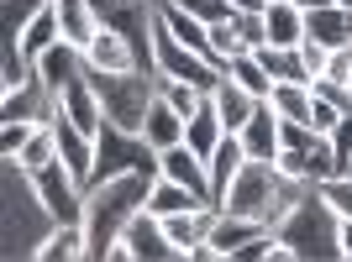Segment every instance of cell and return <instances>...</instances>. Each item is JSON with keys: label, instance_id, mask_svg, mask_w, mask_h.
<instances>
[{"label": "cell", "instance_id": "6da1fadb", "mask_svg": "<svg viewBox=\"0 0 352 262\" xmlns=\"http://www.w3.org/2000/svg\"><path fill=\"white\" fill-rule=\"evenodd\" d=\"M147 189H153L147 174H121V178H105V184H89V194H85L89 257H111V247L126 231V220L147 204Z\"/></svg>", "mask_w": 352, "mask_h": 262}, {"label": "cell", "instance_id": "7a4b0ae2", "mask_svg": "<svg viewBox=\"0 0 352 262\" xmlns=\"http://www.w3.org/2000/svg\"><path fill=\"white\" fill-rule=\"evenodd\" d=\"M337 226H342V215L326 204V194L316 189V184H305L300 200L274 220V236L294 252V262H331V257H342Z\"/></svg>", "mask_w": 352, "mask_h": 262}, {"label": "cell", "instance_id": "3957f363", "mask_svg": "<svg viewBox=\"0 0 352 262\" xmlns=\"http://www.w3.org/2000/svg\"><path fill=\"white\" fill-rule=\"evenodd\" d=\"M300 189H305V184L284 178L274 163L248 158V163H242V174L232 178L226 200H221V210H232V215H252V220H268V226H274V220L300 200Z\"/></svg>", "mask_w": 352, "mask_h": 262}, {"label": "cell", "instance_id": "277c9868", "mask_svg": "<svg viewBox=\"0 0 352 262\" xmlns=\"http://www.w3.org/2000/svg\"><path fill=\"white\" fill-rule=\"evenodd\" d=\"M85 79L100 89L105 121L142 136L147 105H153V95H158V73H147V69H132V73H89V69H85Z\"/></svg>", "mask_w": 352, "mask_h": 262}, {"label": "cell", "instance_id": "5b68a950", "mask_svg": "<svg viewBox=\"0 0 352 262\" xmlns=\"http://www.w3.org/2000/svg\"><path fill=\"white\" fill-rule=\"evenodd\" d=\"M153 73H158V79H184V84L206 89V95L221 84V79H226V69H221V63L200 58L195 47H184L174 32L163 27V16L153 21Z\"/></svg>", "mask_w": 352, "mask_h": 262}, {"label": "cell", "instance_id": "8992f818", "mask_svg": "<svg viewBox=\"0 0 352 262\" xmlns=\"http://www.w3.org/2000/svg\"><path fill=\"white\" fill-rule=\"evenodd\" d=\"M32 200L47 210V220L53 226H63V220H85V189H79V178L69 174V163H47V168H37V174L27 178Z\"/></svg>", "mask_w": 352, "mask_h": 262}, {"label": "cell", "instance_id": "52a82bcc", "mask_svg": "<svg viewBox=\"0 0 352 262\" xmlns=\"http://www.w3.org/2000/svg\"><path fill=\"white\" fill-rule=\"evenodd\" d=\"M121 241L132 247V262H174L179 247L168 241V231H163V220L153 215V210H137L132 220H126V231H121Z\"/></svg>", "mask_w": 352, "mask_h": 262}, {"label": "cell", "instance_id": "ba28073f", "mask_svg": "<svg viewBox=\"0 0 352 262\" xmlns=\"http://www.w3.org/2000/svg\"><path fill=\"white\" fill-rule=\"evenodd\" d=\"M158 174L174 178V184H184L195 200L210 204V168H206V158H200L190 142H179V147H168V152H158Z\"/></svg>", "mask_w": 352, "mask_h": 262}, {"label": "cell", "instance_id": "9c48e42d", "mask_svg": "<svg viewBox=\"0 0 352 262\" xmlns=\"http://www.w3.org/2000/svg\"><path fill=\"white\" fill-rule=\"evenodd\" d=\"M85 69L89 73H132L142 69V58H137V47L121 37V32H111L100 21V32H95V43L85 47Z\"/></svg>", "mask_w": 352, "mask_h": 262}, {"label": "cell", "instance_id": "30bf717a", "mask_svg": "<svg viewBox=\"0 0 352 262\" xmlns=\"http://www.w3.org/2000/svg\"><path fill=\"white\" fill-rule=\"evenodd\" d=\"M53 116H69L79 131L89 136H100L105 126V105H100V89L89 84V79H74L69 89H58V105H53Z\"/></svg>", "mask_w": 352, "mask_h": 262}, {"label": "cell", "instance_id": "8fae6325", "mask_svg": "<svg viewBox=\"0 0 352 262\" xmlns=\"http://www.w3.org/2000/svg\"><path fill=\"white\" fill-rule=\"evenodd\" d=\"M263 231H274L268 220H252V215H232V210H216V226H210L206 241L221 252V262H232L236 252L252 241V236H263Z\"/></svg>", "mask_w": 352, "mask_h": 262}, {"label": "cell", "instance_id": "7c38bea8", "mask_svg": "<svg viewBox=\"0 0 352 262\" xmlns=\"http://www.w3.org/2000/svg\"><path fill=\"white\" fill-rule=\"evenodd\" d=\"M210 226H216V204H195V210L163 215V231H168V241L179 247V257H184V262H190V252L210 236Z\"/></svg>", "mask_w": 352, "mask_h": 262}, {"label": "cell", "instance_id": "4fadbf2b", "mask_svg": "<svg viewBox=\"0 0 352 262\" xmlns=\"http://www.w3.org/2000/svg\"><path fill=\"white\" fill-rule=\"evenodd\" d=\"M242 163H248V147H242L236 131H226L221 147L206 158V168H210V204H216V210H221V200H226V189H232V178L242 174Z\"/></svg>", "mask_w": 352, "mask_h": 262}, {"label": "cell", "instance_id": "5bb4252c", "mask_svg": "<svg viewBox=\"0 0 352 262\" xmlns=\"http://www.w3.org/2000/svg\"><path fill=\"white\" fill-rule=\"evenodd\" d=\"M32 257H43V262H79V257H89L85 220H63V226H53V231L32 247Z\"/></svg>", "mask_w": 352, "mask_h": 262}, {"label": "cell", "instance_id": "9a60e30c", "mask_svg": "<svg viewBox=\"0 0 352 262\" xmlns=\"http://www.w3.org/2000/svg\"><path fill=\"white\" fill-rule=\"evenodd\" d=\"M210 105H216V116H221V126H226V131H242V126L252 121V110H258L263 100H258L252 89H242L232 73H226V79L210 89Z\"/></svg>", "mask_w": 352, "mask_h": 262}, {"label": "cell", "instance_id": "2e32d148", "mask_svg": "<svg viewBox=\"0 0 352 262\" xmlns=\"http://www.w3.org/2000/svg\"><path fill=\"white\" fill-rule=\"evenodd\" d=\"M37 79H43L53 95H58V89H69L74 79H85V53H79L74 43H53L43 58H37Z\"/></svg>", "mask_w": 352, "mask_h": 262}, {"label": "cell", "instance_id": "e0dca14e", "mask_svg": "<svg viewBox=\"0 0 352 262\" xmlns=\"http://www.w3.org/2000/svg\"><path fill=\"white\" fill-rule=\"evenodd\" d=\"M236 136H242V147H248V158L274 163V158H279V110L263 100L258 110H252V121L236 131Z\"/></svg>", "mask_w": 352, "mask_h": 262}, {"label": "cell", "instance_id": "ac0fdd59", "mask_svg": "<svg viewBox=\"0 0 352 262\" xmlns=\"http://www.w3.org/2000/svg\"><path fill=\"white\" fill-rule=\"evenodd\" d=\"M53 11H58V27H63V43H74L85 53L95 43V32H100V11H95V0H53Z\"/></svg>", "mask_w": 352, "mask_h": 262}, {"label": "cell", "instance_id": "d6986e66", "mask_svg": "<svg viewBox=\"0 0 352 262\" xmlns=\"http://www.w3.org/2000/svg\"><path fill=\"white\" fill-rule=\"evenodd\" d=\"M263 43L274 47H300L305 43V11L294 0H274L263 11Z\"/></svg>", "mask_w": 352, "mask_h": 262}, {"label": "cell", "instance_id": "ffe728a7", "mask_svg": "<svg viewBox=\"0 0 352 262\" xmlns=\"http://www.w3.org/2000/svg\"><path fill=\"white\" fill-rule=\"evenodd\" d=\"M47 163H58V126H53V121H37L27 147H21V158H11V174L32 178L37 168H47Z\"/></svg>", "mask_w": 352, "mask_h": 262}, {"label": "cell", "instance_id": "44dd1931", "mask_svg": "<svg viewBox=\"0 0 352 262\" xmlns=\"http://www.w3.org/2000/svg\"><path fill=\"white\" fill-rule=\"evenodd\" d=\"M142 136L158 147V152H168V147L184 142V116H179L174 105L163 100V95H153V105H147V121H142Z\"/></svg>", "mask_w": 352, "mask_h": 262}, {"label": "cell", "instance_id": "7402d4cb", "mask_svg": "<svg viewBox=\"0 0 352 262\" xmlns=\"http://www.w3.org/2000/svg\"><path fill=\"white\" fill-rule=\"evenodd\" d=\"M16 43H21V53L32 58V69H37V58H43L53 43H63V27H58V11H53V0H47L43 11L32 16L27 27H21V37H16Z\"/></svg>", "mask_w": 352, "mask_h": 262}, {"label": "cell", "instance_id": "603a6c76", "mask_svg": "<svg viewBox=\"0 0 352 262\" xmlns=\"http://www.w3.org/2000/svg\"><path fill=\"white\" fill-rule=\"evenodd\" d=\"M252 53H258V63L268 69V79H274V84H310L300 47H274V43H263V47H252Z\"/></svg>", "mask_w": 352, "mask_h": 262}, {"label": "cell", "instance_id": "cb8c5ba5", "mask_svg": "<svg viewBox=\"0 0 352 262\" xmlns=\"http://www.w3.org/2000/svg\"><path fill=\"white\" fill-rule=\"evenodd\" d=\"M221 136H226V126H221V116H216V105H210V100L200 105L190 121H184V142H190L200 158H210V152H216Z\"/></svg>", "mask_w": 352, "mask_h": 262}, {"label": "cell", "instance_id": "d4e9b609", "mask_svg": "<svg viewBox=\"0 0 352 262\" xmlns=\"http://www.w3.org/2000/svg\"><path fill=\"white\" fill-rule=\"evenodd\" d=\"M195 204H206V200H195L190 189H184V184H174V178H153V189H147V210H153V215H179V210H195Z\"/></svg>", "mask_w": 352, "mask_h": 262}, {"label": "cell", "instance_id": "484cf974", "mask_svg": "<svg viewBox=\"0 0 352 262\" xmlns=\"http://www.w3.org/2000/svg\"><path fill=\"white\" fill-rule=\"evenodd\" d=\"M268 105L279 110V121H305V126H310V110H316V95H310V84H274Z\"/></svg>", "mask_w": 352, "mask_h": 262}, {"label": "cell", "instance_id": "4316f807", "mask_svg": "<svg viewBox=\"0 0 352 262\" xmlns=\"http://www.w3.org/2000/svg\"><path fill=\"white\" fill-rule=\"evenodd\" d=\"M226 73H232L242 89H252L258 100H268V95H274V79H268V69L258 63V53H242V58H232V63H226Z\"/></svg>", "mask_w": 352, "mask_h": 262}, {"label": "cell", "instance_id": "83f0119b", "mask_svg": "<svg viewBox=\"0 0 352 262\" xmlns=\"http://www.w3.org/2000/svg\"><path fill=\"white\" fill-rule=\"evenodd\" d=\"M210 53H216V63L226 69L232 58H242V53H252V47H248V37L236 32V21H216V27H210Z\"/></svg>", "mask_w": 352, "mask_h": 262}, {"label": "cell", "instance_id": "f1b7e54d", "mask_svg": "<svg viewBox=\"0 0 352 262\" xmlns=\"http://www.w3.org/2000/svg\"><path fill=\"white\" fill-rule=\"evenodd\" d=\"M158 95H163V100H168V105H174V110H179V116H184V121H190L195 110H200V105L210 100L206 89L184 84V79H158Z\"/></svg>", "mask_w": 352, "mask_h": 262}, {"label": "cell", "instance_id": "f546056e", "mask_svg": "<svg viewBox=\"0 0 352 262\" xmlns=\"http://www.w3.org/2000/svg\"><path fill=\"white\" fill-rule=\"evenodd\" d=\"M47 0H0V21H6V37H21V27H27L32 16L43 11Z\"/></svg>", "mask_w": 352, "mask_h": 262}, {"label": "cell", "instance_id": "4dcf8cb0", "mask_svg": "<svg viewBox=\"0 0 352 262\" xmlns=\"http://www.w3.org/2000/svg\"><path fill=\"white\" fill-rule=\"evenodd\" d=\"M184 11L195 16V21H206V27H216V21H232V0H179Z\"/></svg>", "mask_w": 352, "mask_h": 262}, {"label": "cell", "instance_id": "1f68e13d", "mask_svg": "<svg viewBox=\"0 0 352 262\" xmlns=\"http://www.w3.org/2000/svg\"><path fill=\"white\" fill-rule=\"evenodd\" d=\"M32 126H37V121H6V126H0V158H6V163L21 158V147H27Z\"/></svg>", "mask_w": 352, "mask_h": 262}, {"label": "cell", "instance_id": "d6a6232c", "mask_svg": "<svg viewBox=\"0 0 352 262\" xmlns=\"http://www.w3.org/2000/svg\"><path fill=\"white\" fill-rule=\"evenodd\" d=\"M300 58H305V73H310V84H316V79H326L331 47H326V43H316V37H305V43H300Z\"/></svg>", "mask_w": 352, "mask_h": 262}, {"label": "cell", "instance_id": "836d02e7", "mask_svg": "<svg viewBox=\"0 0 352 262\" xmlns=\"http://www.w3.org/2000/svg\"><path fill=\"white\" fill-rule=\"evenodd\" d=\"M310 95H316V89H310ZM337 121H342V105H331L326 95H316V110H310V131L331 136V131H337Z\"/></svg>", "mask_w": 352, "mask_h": 262}, {"label": "cell", "instance_id": "e575fe53", "mask_svg": "<svg viewBox=\"0 0 352 262\" xmlns=\"http://www.w3.org/2000/svg\"><path fill=\"white\" fill-rule=\"evenodd\" d=\"M326 79H331V84H342V89H352V47H331Z\"/></svg>", "mask_w": 352, "mask_h": 262}, {"label": "cell", "instance_id": "d590c367", "mask_svg": "<svg viewBox=\"0 0 352 262\" xmlns=\"http://www.w3.org/2000/svg\"><path fill=\"white\" fill-rule=\"evenodd\" d=\"M232 21H236V32L248 37V47H263V16H248V11H236Z\"/></svg>", "mask_w": 352, "mask_h": 262}, {"label": "cell", "instance_id": "8d00e7d4", "mask_svg": "<svg viewBox=\"0 0 352 262\" xmlns=\"http://www.w3.org/2000/svg\"><path fill=\"white\" fill-rule=\"evenodd\" d=\"M337 247H342V257L352 262V220H342V226H337Z\"/></svg>", "mask_w": 352, "mask_h": 262}, {"label": "cell", "instance_id": "74e56055", "mask_svg": "<svg viewBox=\"0 0 352 262\" xmlns=\"http://www.w3.org/2000/svg\"><path fill=\"white\" fill-rule=\"evenodd\" d=\"M274 0H232V11H248V16H263Z\"/></svg>", "mask_w": 352, "mask_h": 262}, {"label": "cell", "instance_id": "f35d334b", "mask_svg": "<svg viewBox=\"0 0 352 262\" xmlns=\"http://www.w3.org/2000/svg\"><path fill=\"white\" fill-rule=\"evenodd\" d=\"M300 11H326V5H337V0H294Z\"/></svg>", "mask_w": 352, "mask_h": 262}, {"label": "cell", "instance_id": "ab89813d", "mask_svg": "<svg viewBox=\"0 0 352 262\" xmlns=\"http://www.w3.org/2000/svg\"><path fill=\"white\" fill-rule=\"evenodd\" d=\"M337 5H342V11H352V0H337Z\"/></svg>", "mask_w": 352, "mask_h": 262}]
</instances>
